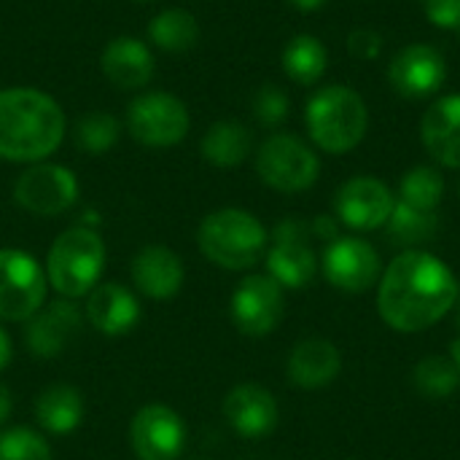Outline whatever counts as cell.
<instances>
[{"mask_svg": "<svg viewBox=\"0 0 460 460\" xmlns=\"http://www.w3.org/2000/svg\"><path fill=\"white\" fill-rule=\"evenodd\" d=\"M458 280L442 259L404 251L383 272L377 310L391 329L415 334L439 323L458 305Z\"/></svg>", "mask_w": 460, "mask_h": 460, "instance_id": "cell-1", "label": "cell"}, {"mask_svg": "<svg viewBox=\"0 0 460 460\" xmlns=\"http://www.w3.org/2000/svg\"><path fill=\"white\" fill-rule=\"evenodd\" d=\"M65 137V113L59 102L30 86L0 89V159L43 162Z\"/></svg>", "mask_w": 460, "mask_h": 460, "instance_id": "cell-2", "label": "cell"}, {"mask_svg": "<svg viewBox=\"0 0 460 460\" xmlns=\"http://www.w3.org/2000/svg\"><path fill=\"white\" fill-rule=\"evenodd\" d=\"M313 143L326 154H350L367 135L369 111L364 97L342 84L321 86L305 108Z\"/></svg>", "mask_w": 460, "mask_h": 460, "instance_id": "cell-3", "label": "cell"}, {"mask_svg": "<svg viewBox=\"0 0 460 460\" xmlns=\"http://www.w3.org/2000/svg\"><path fill=\"white\" fill-rule=\"evenodd\" d=\"M267 229L264 224L240 208H224L210 216L197 229L199 251L208 261L221 270H248L253 267L267 251Z\"/></svg>", "mask_w": 460, "mask_h": 460, "instance_id": "cell-4", "label": "cell"}, {"mask_svg": "<svg viewBox=\"0 0 460 460\" xmlns=\"http://www.w3.org/2000/svg\"><path fill=\"white\" fill-rule=\"evenodd\" d=\"M105 256H108L105 240L94 229L89 226L65 229L49 248L46 280L65 299L86 296L102 275Z\"/></svg>", "mask_w": 460, "mask_h": 460, "instance_id": "cell-5", "label": "cell"}, {"mask_svg": "<svg viewBox=\"0 0 460 460\" xmlns=\"http://www.w3.org/2000/svg\"><path fill=\"white\" fill-rule=\"evenodd\" d=\"M256 172L270 189L299 194L318 181L321 162L315 151L296 135H272L256 154Z\"/></svg>", "mask_w": 460, "mask_h": 460, "instance_id": "cell-6", "label": "cell"}, {"mask_svg": "<svg viewBox=\"0 0 460 460\" xmlns=\"http://www.w3.org/2000/svg\"><path fill=\"white\" fill-rule=\"evenodd\" d=\"M189 108L170 92H148L132 100L127 111L129 135L146 148H170L189 135Z\"/></svg>", "mask_w": 460, "mask_h": 460, "instance_id": "cell-7", "label": "cell"}, {"mask_svg": "<svg viewBox=\"0 0 460 460\" xmlns=\"http://www.w3.org/2000/svg\"><path fill=\"white\" fill-rule=\"evenodd\" d=\"M46 272L16 248H0V321H30L46 302Z\"/></svg>", "mask_w": 460, "mask_h": 460, "instance_id": "cell-8", "label": "cell"}, {"mask_svg": "<svg viewBox=\"0 0 460 460\" xmlns=\"http://www.w3.org/2000/svg\"><path fill=\"white\" fill-rule=\"evenodd\" d=\"M13 199L32 216H59L75 205L78 178L62 164L35 162L16 178Z\"/></svg>", "mask_w": 460, "mask_h": 460, "instance_id": "cell-9", "label": "cell"}, {"mask_svg": "<svg viewBox=\"0 0 460 460\" xmlns=\"http://www.w3.org/2000/svg\"><path fill=\"white\" fill-rule=\"evenodd\" d=\"M283 286L270 275H248L232 294L229 315L245 337H267L283 321Z\"/></svg>", "mask_w": 460, "mask_h": 460, "instance_id": "cell-10", "label": "cell"}, {"mask_svg": "<svg viewBox=\"0 0 460 460\" xmlns=\"http://www.w3.org/2000/svg\"><path fill=\"white\" fill-rule=\"evenodd\" d=\"M313 226L288 218L272 232V248L267 251L270 278L283 288H305L315 278V251L310 248Z\"/></svg>", "mask_w": 460, "mask_h": 460, "instance_id": "cell-11", "label": "cell"}, {"mask_svg": "<svg viewBox=\"0 0 460 460\" xmlns=\"http://www.w3.org/2000/svg\"><path fill=\"white\" fill-rule=\"evenodd\" d=\"M129 445L137 460H178L186 447V423L167 404H146L129 423Z\"/></svg>", "mask_w": 460, "mask_h": 460, "instance_id": "cell-12", "label": "cell"}, {"mask_svg": "<svg viewBox=\"0 0 460 460\" xmlns=\"http://www.w3.org/2000/svg\"><path fill=\"white\" fill-rule=\"evenodd\" d=\"M394 205H396L394 191L383 181L369 175L345 181L334 199L337 218L356 232H375L385 226L394 213Z\"/></svg>", "mask_w": 460, "mask_h": 460, "instance_id": "cell-13", "label": "cell"}, {"mask_svg": "<svg viewBox=\"0 0 460 460\" xmlns=\"http://www.w3.org/2000/svg\"><path fill=\"white\" fill-rule=\"evenodd\" d=\"M380 256L361 237H337L323 253L326 280L345 294H364L380 278Z\"/></svg>", "mask_w": 460, "mask_h": 460, "instance_id": "cell-14", "label": "cell"}, {"mask_svg": "<svg viewBox=\"0 0 460 460\" xmlns=\"http://www.w3.org/2000/svg\"><path fill=\"white\" fill-rule=\"evenodd\" d=\"M447 78L445 57L429 43H410L404 46L388 65V81L394 92L407 100L431 97L442 89Z\"/></svg>", "mask_w": 460, "mask_h": 460, "instance_id": "cell-15", "label": "cell"}, {"mask_svg": "<svg viewBox=\"0 0 460 460\" xmlns=\"http://www.w3.org/2000/svg\"><path fill=\"white\" fill-rule=\"evenodd\" d=\"M78 329H81V310L70 299H59V302H51L49 307H40L30 318L24 342L32 358L49 361L67 350Z\"/></svg>", "mask_w": 460, "mask_h": 460, "instance_id": "cell-16", "label": "cell"}, {"mask_svg": "<svg viewBox=\"0 0 460 460\" xmlns=\"http://www.w3.org/2000/svg\"><path fill=\"white\" fill-rule=\"evenodd\" d=\"M226 423L245 439H261L275 431L280 420V410L275 396L256 383H243L232 388L224 399Z\"/></svg>", "mask_w": 460, "mask_h": 460, "instance_id": "cell-17", "label": "cell"}, {"mask_svg": "<svg viewBox=\"0 0 460 460\" xmlns=\"http://www.w3.org/2000/svg\"><path fill=\"white\" fill-rule=\"evenodd\" d=\"M132 283L135 288L156 302L172 299L181 288H183V261L175 251H170L167 245H146L135 253L132 259Z\"/></svg>", "mask_w": 460, "mask_h": 460, "instance_id": "cell-18", "label": "cell"}, {"mask_svg": "<svg viewBox=\"0 0 460 460\" xmlns=\"http://www.w3.org/2000/svg\"><path fill=\"white\" fill-rule=\"evenodd\" d=\"M86 321L105 337H121L140 321V302L121 283H97L86 296Z\"/></svg>", "mask_w": 460, "mask_h": 460, "instance_id": "cell-19", "label": "cell"}, {"mask_svg": "<svg viewBox=\"0 0 460 460\" xmlns=\"http://www.w3.org/2000/svg\"><path fill=\"white\" fill-rule=\"evenodd\" d=\"M426 151L442 167H460V94H447L431 102L420 121Z\"/></svg>", "mask_w": 460, "mask_h": 460, "instance_id": "cell-20", "label": "cell"}, {"mask_svg": "<svg viewBox=\"0 0 460 460\" xmlns=\"http://www.w3.org/2000/svg\"><path fill=\"white\" fill-rule=\"evenodd\" d=\"M100 67L119 89H140L154 78V54L143 40L119 35L102 49Z\"/></svg>", "mask_w": 460, "mask_h": 460, "instance_id": "cell-21", "label": "cell"}, {"mask_svg": "<svg viewBox=\"0 0 460 460\" xmlns=\"http://www.w3.org/2000/svg\"><path fill=\"white\" fill-rule=\"evenodd\" d=\"M342 358L334 342L329 340H302L288 356V380L305 391L323 388L337 380Z\"/></svg>", "mask_w": 460, "mask_h": 460, "instance_id": "cell-22", "label": "cell"}, {"mask_svg": "<svg viewBox=\"0 0 460 460\" xmlns=\"http://www.w3.org/2000/svg\"><path fill=\"white\" fill-rule=\"evenodd\" d=\"M84 396L75 385L67 383H54L43 388L35 399V420L43 431L49 434H70L81 426L84 420Z\"/></svg>", "mask_w": 460, "mask_h": 460, "instance_id": "cell-23", "label": "cell"}, {"mask_svg": "<svg viewBox=\"0 0 460 460\" xmlns=\"http://www.w3.org/2000/svg\"><path fill=\"white\" fill-rule=\"evenodd\" d=\"M251 146H253L251 129L232 119L216 121L199 143L205 162L213 167H221V170H232V167L243 164L251 154Z\"/></svg>", "mask_w": 460, "mask_h": 460, "instance_id": "cell-24", "label": "cell"}, {"mask_svg": "<svg viewBox=\"0 0 460 460\" xmlns=\"http://www.w3.org/2000/svg\"><path fill=\"white\" fill-rule=\"evenodd\" d=\"M283 73L299 84V86H313L323 78L329 67V51L315 35H296L286 43L283 49Z\"/></svg>", "mask_w": 460, "mask_h": 460, "instance_id": "cell-25", "label": "cell"}, {"mask_svg": "<svg viewBox=\"0 0 460 460\" xmlns=\"http://www.w3.org/2000/svg\"><path fill=\"white\" fill-rule=\"evenodd\" d=\"M148 38L164 51H189L199 40V24L186 8H167L148 24Z\"/></svg>", "mask_w": 460, "mask_h": 460, "instance_id": "cell-26", "label": "cell"}, {"mask_svg": "<svg viewBox=\"0 0 460 460\" xmlns=\"http://www.w3.org/2000/svg\"><path fill=\"white\" fill-rule=\"evenodd\" d=\"M385 229H388L391 243H399V245H420V243L434 240V234L439 229V218H437V213H426V210L410 208L404 202H396L394 205V213H391V218L385 224Z\"/></svg>", "mask_w": 460, "mask_h": 460, "instance_id": "cell-27", "label": "cell"}, {"mask_svg": "<svg viewBox=\"0 0 460 460\" xmlns=\"http://www.w3.org/2000/svg\"><path fill=\"white\" fill-rule=\"evenodd\" d=\"M442 194H445V178L437 167H429V164L412 167L402 178V186H399V202L426 210V213H437Z\"/></svg>", "mask_w": 460, "mask_h": 460, "instance_id": "cell-28", "label": "cell"}, {"mask_svg": "<svg viewBox=\"0 0 460 460\" xmlns=\"http://www.w3.org/2000/svg\"><path fill=\"white\" fill-rule=\"evenodd\" d=\"M415 388L426 399H450L460 385V369L450 356H426L415 367Z\"/></svg>", "mask_w": 460, "mask_h": 460, "instance_id": "cell-29", "label": "cell"}, {"mask_svg": "<svg viewBox=\"0 0 460 460\" xmlns=\"http://www.w3.org/2000/svg\"><path fill=\"white\" fill-rule=\"evenodd\" d=\"M121 124L111 113H89L75 124V146L86 154H105L119 143Z\"/></svg>", "mask_w": 460, "mask_h": 460, "instance_id": "cell-30", "label": "cell"}, {"mask_svg": "<svg viewBox=\"0 0 460 460\" xmlns=\"http://www.w3.org/2000/svg\"><path fill=\"white\" fill-rule=\"evenodd\" d=\"M0 460H51V447L38 431L19 426L0 434Z\"/></svg>", "mask_w": 460, "mask_h": 460, "instance_id": "cell-31", "label": "cell"}, {"mask_svg": "<svg viewBox=\"0 0 460 460\" xmlns=\"http://www.w3.org/2000/svg\"><path fill=\"white\" fill-rule=\"evenodd\" d=\"M253 113L264 127H278L288 119V97L275 84H267L253 97Z\"/></svg>", "mask_w": 460, "mask_h": 460, "instance_id": "cell-32", "label": "cell"}, {"mask_svg": "<svg viewBox=\"0 0 460 460\" xmlns=\"http://www.w3.org/2000/svg\"><path fill=\"white\" fill-rule=\"evenodd\" d=\"M348 51H350L356 59L369 62V59L380 57V51H383V38H380V32L367 30V27L353 30V32L348 35Z\"/></svg>", "mask_w": 460, "mask_h": 460, "instance_id": "cell-33", "label": "cell"}, {"mask_svg": "<svg viewBox=\"0 0 460 460\" xmlns=\"http://www.w3.org/2000/svg\"><path fill=\"white\" fill-rule=\"evenodd\" d=\"M313 234L323 237L326 243L337 240V221H334L332 216H318V218L313 221Z\"/></svg>", "mask_w": 460, "mask_h": 460, "instance_id": "cell-34", "label": "cell"}, {"mask_svg": "<svg viewBox=\"0 0 460 460\" xmlns=\"http://www.w3.org/2000/svg\"><path fill=\"white\" fill-rule=\"evenodd\" d=\"M11 407H13V399H11V391L5 383H0V426L11 418Z\"/></svg>", "mask_w": 460, "mask_h": 460, "instance_id": "cell-35", "label": "cell"}, {"mask_svg": "<svg viewBox=\"0 0 460 460\" xmlns=\"http://www.w3.org/2000/svg\"><path fill=\"white\" fill-rule=\"evenodd\" d=\"M11 356H13V345H11V337L0 329V369H5L8 367V361H11Z\"/></svg>", "mask_w": 460, "mask_h": 460, "instance_id": "cell-36", "label": "cell"}, {"mask_svg": "<svg viewBox=\"0 0 460 460\" xmlns=\"http://www.w3.org/2000/svg\"><path fill=\"white\" fill-rule=\"evenodd\" d=\"M294 8H299V11H318V8H323L329 0H288Z\"/></svg>", "mask_w": 460, "mask_h": 460, "instance_id": "cell-37", "label": "cell"}, {"mask_svg": "<svg viewBox=\"0 0 460 460\" xmlns=\"http://www.w3.org/2000/svg\"><path fill=\"white\" fill-rule=\"evenodd\" d=\"M450 361L460 369V334L453 340V345H450Z\"/></svg>", "mask_w": 460, "mask_h": 460, "instance_id": "cell-38", "label": "cell"}, {"mask_svg": "<svg viewBox=\"0 0 460 460\" xmlns=\"http://www.w3.org/2000/svg\"><path fill=\"white\" fill-rule=\"evenodd\" d=\"M418 3H420V5L426 8V5H429V3H434V0H418Z\"/></svg>", "mask_w": 460, "mask_h": 460, "instance_id": "cell-39", "label": "cell"}, {"mask_svg": "<svg viewBox=\"0 0 460 460\" xmlns=\"http://www.w3.org/2000/svg\"><path fill=\"white\" fill-rule=\"evenodd\" d=\"M458 302H460V294H458ZM458 329H460V310H458Z\"/></svg>", "mask_w": 460, "mask_h": 460, "instance_id": "cell-40", "label": "cell"}, {"mask_svg": "<svg viewBox=\"0 0 460 460\" xmlns=\"http://www.w3.org/2000/svg\"><path fill=\"white\" fill-rule=\"evenodd\" d=\"M135 3H151V0H135Z\"/></svg>", "mask_w": 460, "mask_h": 460, "instance_id": "cell-41", "label": "cell"}, {"mask_svg": "<svg viewBox=\"0 0 460 460\" xmlns=\"http://www.w3.org/2000/svg\"><path fill=\"white\" fill-rule=\"evenodd\" d=\"M199 460H205V458H199Z\"/></svg>", "mask_w": 460, "mask_h": 460, "instance_id": "cell-42", "label": "cell"}, {"mask_svg": "<svg viewBox=\"0 0 460 460\" xmlns=\"http://www.w3.org/2000/svg\"><path fill=\"white\" fill-rule=\"evenodd\" d=\"M458 30H460V27H458Z\"/></svg>", "mask_w": 460, "mask_h": 460, "instance_id": "cell-43", "label": "cell"}]
</instances>
